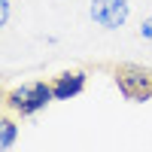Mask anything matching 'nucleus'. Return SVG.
I'll list each match as a JSON object with an SVG mask.
<instances>
[{"mask_svg":"<svg viewBox=\"0 0 152 152\" xmlns=\"http://www.w3.org/2000/svg\"><path fill=\"white\" fill-rule=\"evenodd\" d=\"M91 21L100 24V28H107V31H116L122 28L125 21H128V0H91Z\"/></svg>","mask_w":152,"mask_h":152,"instance_id":"obj_3","label":"nucleus"},{"mask_svg":"<svg viewBox=\"0 0 152 152\" xmlns=\"http://www.w3.org/2000/svg\"><path fill=\"white\" fill-rule=\"evenodd\" d=\"M52 100H55V94H52V82L37 79V82H28V85L9 88L6 97H3V107H6L9 113H15V116L28 119V116H37L40 110H46Z\"/></svg>","mask_w":152,"mask_h":152,"instance_id":"obj_2","label":"nucleus"},{"mask_svg":"<svg viewBox=\"0 0 152 152\" xmlns=\"http://www.w3.org/2000/svg\"><path fill=\"white\" fill-rule=\"evenodd\" d=\"M113 82L122 91L125 100L131 104H146L152 100V67L149 64H134V61H122L113 67Z\"/></svg>","mask_w":152,"mask_h":152,"instance_id":"obj_1","label":"nucleus"},{"mask_svg":"<svg viewBox=\"0 0 152 152\" xmlns=\"http://www.w3.org/2000/svg\"><path fill=\"white\" fill-rule=\"evenodd\" d=\"M9 3H12V0H0V24H3V28L9 21Z\"/></svg>","mask_w":152,"mask_h":152,"instance_id":"obj_6","label":"nucleus"},{"mask_svg":"<svg viewBox=\"0 0 152 152\" xmlns=\"http://www.w3.org/2000/svg\"><path fill=\"white\" fill-rule=\"evenodd\" d=\"M85 82H88L85 70H64L52 79V94H55V100H70L85 91Z\"/></svg>","mask_w":152,"mask_h":152,"instance_id":"obj_4","label":"nucleus"},{"mask_svg":"<svg viewBox=\"0 0 152 152\" xmlns=\"http://www.w3.org/2000/svg\"><path fill=\"white\" fill-rule=\"evenodd\" d=\"M15 137H18V125L12 122L9 116H3V122H0V149L9 152L12 143H15Z\"/></svg>","mask_w":152,"mask_h":152,"instance_id":"obj_5","label":"nucleus"},{"mask_svg":"<svg viewBox=\"0 0 152 152\" xmlns=\"http://www.w3.org/2000/svg\"><path fill=\"white\" fill-rule=\"evenodd\" d=\"M140 34H143V40H152V15L140 24Z\"/></svg>","mask_w":152,"mask_h":152,"instance_id":"obj_7","label":"nucleus"}]
</instances>
